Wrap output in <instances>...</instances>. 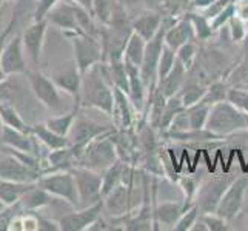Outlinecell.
<instances>
[{
	"instance_id": "cell-57",
	"label": "cell",
	"mask_w": 248,
	"mask_h": 231,
	"mask_svg": "<svg viewBox=\"0 0 248 231\" xmlns=\"http://www.w3.org/2000/svg\"><path fill=\"white\" fill-rule=\"evenodd\" d=\"M10 2H17V0H10Z\"/></svg>"
},
{
	"instance_id": "cell-13",
	"label": "cell",
	"mask_w": 248,
	"mask_h": 231,
	"mask_svg": "<svg viewBox=\"0 0 248 231\" xmlns=\"http://www.w3.org/2000/svg\"><path fill=\"white\" fill-rule=\"evenodd\" d=\"M247 190H248V177L245 176L236 177L232 182V185L228 186L225 194L222 196L219 207L216 210L217 215L227 219L228 222L236 219L245 203Z\"/></svg>"
},
{
	"instance_id": "cell-34",
	"label": "cell",
	"mask_w": 248,
	"mask_h": 231,
	"mask_svg": "<svg viewBox=\"0 0 248 231\" xmlns=\"http://www.w3.org/2000/svg\"><path fill=\"white\" fill-rule=\"evenodd\" d=\"M188 17L193 23V28H194V34H196V40H201V42H207L211 39V36L215 34L211 28V22L207 15H203L201 11H186Z\"/></svg>"
},
{
	"instance_id": "cell-22",
	"label": "cell",
	"mask_w": 248,
	"mask_h": 231,
	"mask_svg": "<svg viewBox=\"0 0 248 231\" xmlns=\"http://www.w3.org/2000/svg\"><path fill=\"white\" fill-rule=\"evenodd\" d=\"M164 19L165 15H162V11L147 10L133 19V30L134 32H138L140 37H143L148 42L159 32L162 25H164Z\"/></svg>"
},
{
	"instance_id": "cell-53",
	"label": "cell",
	"mask_w": 248,
	"mask_h": 231,
	"mask_svg": "<svg viewBox=\"0 0 248 231\" xmlns=\"http://www.w3.org/2000/svg\"><path fill=\"white\" fill-rule=\"evenodd\" d=\"M2 131H3V122H2V119H0V139H2Z\"/></svg>"
},
{
	"instance_id": "cell-6",
	"label": "cell",
	"mask_w": 248,
	"mask_h": 231,
	"mask_svg": "<svg viewBox=\"0 0 248 231\" xmlns=\"http://www.w3.org/2000/svg\"><path fill=\"white\" fill-rule=\"evenodd\" d=\"M174 17H170L165 15L164 19V25L162 28L159 30V32L156 34L155 37L151 40L147 42V48H145V56H143V61L140 65V73H142V79L145 82L148 88V92L157 87V66H159V61H160V54H162V49L165 46V31L168 28L170 23H173Z\"/></svg>"
},
{
	"instance_id": "cell-47",
	"label": "cell",
	"mask_w": 248,
	"mask_h": 231,
	"mask_svg": "<svg viewBox=\"0 0 248 231\" xmlns=\"http://www.w3.org/2000/svg\"><path fill=\"white\" fill-rule=\"evenodd\" d=\"M236 2V0H234ZM234 15V3H232V5H228L225 10H222L219 14H216L213 19H210V22H211V28H213V31H219L220 28H224L225 25H228V22H230V19Z\"/></svg>"
},
{
	"instance_id": "cell-21",
	"label": "cell",
	"mask_w": 248,
	"mask_h": 231,
	"mask_svg": "<svg viewBox=\"0 0 248 231\" xmlns=\"http://www.w3.org/2000/svg\"><path fill=\"white\" fill-rule=\"evenodd\" d=\"M186 208L184 200H160L155 203V225H159V230H173Z\"/></svg>"
},
{
	"instance_id": "cell-24",
	"label": "cell",
	"mask_w": 248,
	"mask_h": 231,
	"mask_svg": "<svg viewBox=\"0 0 248 231\" xmlns=\"http://www.w3.org/2000/svg\"><path fill=\"white\" fill-rule=\"evenodd\" d=\"M30 133L34 136V138H37V140L49 151L61 150V148H65L70 145L68 138L54 133L45 122H32L30 125Z\"/></svg>"
},
{
	"instance_id": "cell-40",
	"label": "cell",
	"mask_w": 248,
	"mask_h": 231,
	"mask_svg": "<svg viewBox=\"0 0 248 231\" xmlns=\"http://www.w3.org/2000/svg\"><path fill=\"white\" fill-rule=\"evenodd\" d=\"M227 100L232 105H234L244 114H248V88L241 87H230Z\"/></svg>"
},
{
	"instance_id": "cell-8",
	"label": "cell",
	"mask_w": 248,
	"mask_h": 231,
	"mask_svg": "<svg viewBox=\"0 0 248 231\" xmlns=\"http://www.w3.org/2000/svg\"><path fill=\"white\" fill-rule=\"evenodd\" d=\"M28 57L25 53L23 42H22V31H14L10 37L6 39L5 45L0 53V66H2L3 74L17 76L28 73Z\"/></svg>"
},
{
	"instance_id": "cell-48",
	"label": "cell",
	"mask_w": 248,
	"mask_h": 231,
	"mask_svg": "<svg viewBox=\"0 0 248 231\" xmlns=\"http://www.w3.org/2000/svg\"><path fill=\"white\" fill-rule=\"evenodd\" d=\"M61 0H37L34 8V20H44Z\"/></svg>"
},
{
	"instance_id": "cell-50",
	"label": "cell",
	"mask_w": 248,
	"mask_h": 231,
	"mask_svg": "<svg viewBox=\"0 0 248 231\" xmlns=\"http://www.w3.org/2000/svg\"><path fill=\"white\" fill-rule=\"evenodd\" d=\"M139 2L150 11H164L165 0H139Z\"/></svg>"
},
{
	"instance_id": "cell-4",
	"label": "cell",
	"mask_w": 248,
	"mask_h": 231,
	"mask_svg": "<svg viewBox=\"0 0 248 231\" xmlns=\"http://www.w3.org/2000/svg\"><path fill=\"white\" fill-rule=\"evenodd\" d=\"M37 184L56 199L66 202L73 208H79V193L73 171H48L40 176Z\"/></svg>"
},
{
	"instance_id": "cell-20",
	"label": "cell",
	"mask_w": 248,
	"mask_h": 231,
	"mask_svg": "<svg viewBox=\"0 0 248 231\" xmlns=\"http://www.w3.org/2000/svg\"><path fill=\"white\" fill-rule=\"evenodd\" d=\"M191 40H196V34L190 17L185 13L182 17H179L177 20L168 25V28L165 31V45L170 46L171 49L177 51L182 45L188 44Z\"/></svg>"
},
{
	"instance_id": "cell-33",
	"label": "cell",
	"mask_w": 248,
	"mask_h": 231,
	"mask_svg": "<svg viewBox=\"0 0 248 231\" xmlns=\"http://www.w3.org/2000/svg\"><path fill=\"white\" fill-rule=\"evenodd\" d=\"M211 105L205 104V102H198L196 105L186 108V116H188V122H190L191 131H201L205 130V125L208 121V114H210Z\"/></svg>"
},
{
	"instance_id": "cell-9",
	"label": "cell",
	"mask_w": 248,
	"mask_h": 231,
	"mask_svg": "<svg viewBox=\"0 0 248 231\" xmlns=\"http://www.w3.org/2000/svg\"><path fill=\"white\" fill-rule=\"evenodd\" d=\"M73 48V59L80 73H87L90 68L104 62V49L100 40L87 34H78L68 39Z\"/></svg>"
},
{
	"instance_id": "cell-7",
	"label": "cell",
	"mask_w": 248,
	"mask_h": 231,
	"mask_svg": "<svg viewBox=\"0 0 248 231\" xmlns=\"http://www.w3.org/2000/svg\"><path fill=\"white\" fill-rule=\"evenodd\" d=\"M236 179V176L220 174V176H210L199 184L198 194H196L194 203L199 207L201 215L205 213H216L222 196L225 194L228 186Z\"/></svg>"
},
{
	"instance_id": "cell-12",
	"label": "cell",
	"mask_w": 248,
	"mask_h": 231,
	"mask_svg": "<svg viewBox=\"0 0 248 231\" xmlns=\"http://www.w3.org/2000/svg\"><path fill=\"white\" fill-rule=\"evenodd\" d=\"M48 27H49L48 19H44V20H32L30 25H27L22 30L23 48L32 66H37L42 61Z\"/></svg>"
},
{
	"instance_id": "cell-45",
	"label": "cell",
	"mask_w": 248,
	"mask_h": 231,
	"mask_svg": "<svg viewBox=\"0 0 248 231\" xmlns=\"http://www.w3.org/2000/svg\"><path fill=\"white\" fill-rule=\"evenodd\" d=\"M190 2L191 0H165L164 11L167 13V15L179 19V17H182L188 11Z\"/></svg>"
},
{
	"instance_id": "cell-28",
	"label": "cell",
	"mask_w": 248,
	"mask_h": 231,
	"mask_svg": "<svg viewBox=\"0 0 248 231\" xmlns=\"http://www.w3.org/2000/svg\"><path fill=\"white\" fill-rule=\"evenodd\" d=\"M208 85H205L203 82L199 80H185L184 87L179 91V97H181L182 104L185 108H190L196 105L198 102H201L207 92Z\"/></svg>"
},
{
	"instance_id": "cell-35",
	"label": "cell",
	"mask_w": 248,
	"mask_h": 231,
	"mask_svg": "<svg viewBox=\"0 0 248 231\" xmlns=\"http://www.w3.org/2000/svg\"><path fill=\"white\" fill-rule=\"evenodd\" d=\"M119 0H93V14L100 25H108Z\"/></svg>"
},
{
	"instance_id": "cell-30",
	"label": "cell",
	"mask_w": 248,
	"mask_h": 231,
	"mask_svg": "<svg viewBox=\"0 0 248 231\" xmlns=\"http://www.w3.org/2000/svg\"><path fill=\"white\" fill-rule=\"evenodd\" d=\"M184 109H185V107L182 104L181 97H179V94H174V96L168 97L167 99V105L164 108V113H162V116H160V121L157 123L156 130L160 131V133H167L170 130L171 123H173L174 117L179 113H182Z\"/></svg>"
},
{
	"instance_id": "cell-29",
	"label": "cell",
	"mask_w": 248,
	"mask_h": 231,
	"mask_svg": "<svg viewBox=\"0 0 248 231\" xmlns=\"http://www.w3.org/2000/svg\"><path fill=\"white\" fill-rule=\"evenodd\" d=\"M34 184V182H31ZM31 184L25 182H13V181H0V200H2L6 207L8 205L19 203L25 191L31 186Z\"/></svg>"
},
{
	"instance_id": "cell-18",
	"label": "cell",
	"mask_w": 248,
	"mask_h": 231,
	"mask_svg": "<svg viewBox=\"0 0 248 231\" xmlns=\"http://www.w3.org/2000/svg\"><path fill=\"white\" fill-rule=\"evenodd\" d=\"M134 111L136 108L131 104V99L126 92L114 87V107L111 119L116 130L121 131H131L134 125ZM138 113V111H136Z\"/></svg>"
},
{
	"instance_id": "cell-55",
	"label": "cell",
	"mask_w": 248,
	"mask_h": 231,
	"mask_svg": "<svg viewBox=\"0 0 248 231\" xmlns=\"http://www.w3.org/2000/svg\"><path fill=\"white\" fill-rule=\"evenodd\" d=\"M5 207H6V205H5V203H3L2 200H0V211H2V210H3Z\"/></svg>"
},
{
	"instance_id": "cell-42",
	"label": "cell",
	"mask_w": 248,
	"mask_h": 231,
	"mask_svg": "<svg viewBox=\"0 0 248 231\" xmlns=\"http://www.w3.org/2000/svg\"><path fill=\"white\" fill-rule=\"evenodd\" d=\"M230 87H241L248 88V57L236 65L233 74L230 76V80L227 82Z\"/></svg>"
},
{
	"instance_id": "cell-17",
	"label": "cell",
	"mask_w": 248,
	"mask_h": 231,
	"mask_svg": "<svg viewBox=\"0 0 248 231\" xmlns=\"http://www.w3.org/2000/svg\"><path fill=\"white\" fill-rule=\"evenodd\" d=\"M114 130H116L114 126L104 125L79 113L70 134H68V140H70V145H87L96 138H100L104 134H109Z\"/></svg>"
},
{
	"instance_id": "cell-43",
	"label": "cell",
	"mask_w": 248,
	"mask_h": 231,
	"mask_svg": "<svg viewBox=\"0 0 248 231\" xmlns=\"http://www.w3.org/2000/svg\"><path fill=\"white\" fill-rule=\"evenodd\" d=\"M20 213H23V208L20 207V203L8 205V207H5L2 211H0V231L11 230L14 219L19 216Z\"/></svg>"
},
{
	"instance_id": "cell-14",
	"label": "cell",
	"mask_w": 248,
	"mask_h": 231,
	"mask_svg": "<svg viewBox=\"0 0 248 231\" xmlns=\"http://www.w3.org/2000/svg\"><path fill=\"white\" fill-rule=\"evenodd\" d=\"M102 215H104V199L96 202L90 207L74 208V211L66 213L61 219V231H85L90 230V227L96 222Z\"/></svg>"
},
{
	"instance_id": "cell-39",
	"label": "cell",
	"mask_w": 248,
	"mask_h": 231,
	"mask_svg": "<svg viewBox=\"0 0 248 231\" xmlns=\"http://www.w3.org/2000/svg\"><path fill=\"white\" fill-rule=\"evenodd\" d=\"M177 61V56H176V51L171 49L170 46H164L162 49V54H160V61H159V66H157V82L173 70V66Z\"/></svg>"
},
{
	"instance_id": "cell-10",
	"label": "cell",
	"mask_w": 248,
	"mask_h": 231,
	"mask_svg": "<svg viewBox=\"0 0 248 231\" xmlns=\"http://www.w3.org/2000/svg\"><path fill=\"white\" fill-rule=\"evenodd\" d=\"M71 171L76 179V185H78L79 208L90 207V205H94L104 199V196H102V173L85 167H74Z\"/></svg>"
},
{
	"instance_id": "cell-54",
	"label": "cell",
	"mask_w": 248,
	"mask_h": 231,
	"mask_svg": "<svg viewBox=\"0 0 248 231\" xmlns=\"http://www.w3.org/2000/svg\"><path fill=\"white\" fill-rule=\"evenodd\" d=\"M244 46L248 49V32H247V37H245V42H244Z\"/></svg>"
},
{
	"instance_id": "cell-52",
	"label": "cell",
	"mask_w": 248,
	"mask_h": 231,
	"mask_svg": "<svg viewBox=\"0 0 248 231\" xmlns=\"http://www.w3.org/2000/svg\"><path fill=\"white\" fill-rule=\"evenodd\" d=\"M68 2H73V3H78L80 6H83L85 10H88L93 14V0H68ZM94 15V14H93Z\"/></svg>"
},
{
	"instance_id": "cell-25",
	"label": "cell",
	"mask_w": 248,
	"mask_h": 231,
	"mask_svg": "<svg viewBox=\"0 0 248 231\" xmlns=\"http://www.w3.org/2000/svg\"><path fill=\"white\" fill-rule=\"evenodd\" d=\"M80 104L78 100L73 102L71 108L65 111V113H61V114H53L51 117L45 119V123L53 130L54 133L61 134V136H65L68 138V134H70L71 128L76 122V119H78L79 113H80Z\"/></svg>"
},
{
	"instance_id": "cell-56",
	"label": "cell",
	"mask_w": 248,
	"mask_h": 231,
	"mask_svg": "<svg viewBox=\"0 0 248 231\" xmlns=\"http://www.w3.org/2000/svg\"><path fill=\"white\" fill-rule=\"evenodd\" d=\"M247 131H248V114H247Z\"/></svg>"
},
{
	"instance_id": "cell-2",
	"label": "cell",
	"mask_w": 248,
	"mask_h": 231,
	"mask_svg": "<svg viewBox=\"0 0 248 231\" xmlns=\"http://www.w3.org/2000/svg\"><path fill=\"white\" fill-rule=\"evenodd\" d=\"M205 130L215 138H225L247 131V114L239 111L228 100L219 102L211 107Z\"/></svg>"
},
{
	"instance_id": "cell-36",
	"label": "cell",
	"mask_w": 248,
	"mask_h": 231,
	"mask_svg": "<svg viewBox=\"0 0 248 231\" xmlns=\"http://www.w3.org/2000/svg\"><path fill=\"white\" fill-rule=\"evenodd\" d=\"M228 90H230V85L227 82H222V80L213 82L208 85L207 92H205L202 102H205V104H208L211 107L215 104H219V102H224L227 100Z\"/></svg>"
},
{
	"instance_id": "cell-19",
	"label": "cell",
	"mask_w": 248,
	"mask_h": 231,
	"mask_svg": "<svg viewBox=\"0 0 248 231\" xmlns=\"http://www.w3.org/2000/svg\"><path fill=\"white\" fill-rule=\"evenodd\" d=\"M39 143L40 142L37 140V138H34V136L30 131L16 130V128L3 125L0 145H5V147H8V148H14L17 151L30 153V154H34V156L40 157V154L37 153Z\"/></svg>"
},
{
	"instance_id": "cell-16",
	"label": "cell",
	"mask_w": 248,
	"mask_h": 231,
	"mask_svg": "<svg viewBox=\"0 0 248 231\" xmlns=\"http://www.w3.org/2000/svg\"><path fill=\"white\" fill-rule=\"evenodd\" d=\"M46 19L49 25H53L57 30H61L65 34L66 39L78 36V34H83L79 27L78 15H76V3L73 2L61 0V2L49 11Z\"/></svg>"
},
{
	"instance_id": "cell-3",
	"label": "cell",
	"mask_w": 248,
	"mask_h": 231,
	"mask_svg": "<svg viewBox=\"0 0 248 231\" xmlns=\"http://www.w3.org/2000/svg\"><path fill=\"white\" fill-rule=\"evenodd\" d=\"M111 133L96 138L85 145L78 167H85L97 171V173H104L105 169L116 164L119 160V154L113 139H111Z\"/></svg>"
},
{
	"instance_id": "cell-15",
	"label": "cell",
	"mask_w": 248,
	"mask_h": 231,
	"mask_svg": "<svg viewBox=\"0 0 248 231\" xmlns=\"http://www.w3.org/2000/svg\"><path fill=\"white\" fill-rule=\"evenodd\" d=\"M49 77L53 79V82L57 85L59 90L62 92L68 94V96H71L74 100L79 102L80 88H82V73L79 70V66L76 65L74 59L54 68V70L51 71Z\"/></svg>"
},
{
	"instance_id": "cell-51",
	"label": "cell",
	"mask_w": 248,
	"mask_h": 231,
	"mask_svg": "<svg viewBox=\"0 0 248 231\" xmlns=\"http://www.w3.org/2000/svg\"><path fill=\"white\" fill-rule=\"evenodd\" d=\"M216 0H191L190 2V8L194 11H205L207 8H210Z\"/></svg>"
},
{
	"instance_id": "cell-27",
	"label": "cell",
	"mask_w": 248,
	"mask_h": 231,
	"mask_svg": "<svg viewBox=\"0 0 248 231\" xmlns=\"http://www.w3.org/2000/svg\"><path fill=\"white\" fill-rule=\"evenodd\" d=\"M125 168L126 164L119 159L116 164L111 165L108 169H105L102 173V196H105L111 193L116 186L124 184V176H125Z\"/></svg>"
},
{
	"instance_id": "cell-41",
	"label": "cell",
	"mask_w": 248,
	"mask_h": 231,
	"mask_svg": "<svg viewBox=\"0 0 248 231\" xmlns=\"http://www.w3.org/2000/svg\"><path fill=\"white\" fill-rule=\"evenodd\" d=\"M227 27H228L230 37H232L234 44H244L248 32V23L242 19H239L237 15H233Z\"/></svg>"
},
{
	"instance_id": "cell-44",
	"label": "cell",
	"mask_w": 248,
	"mask_h": 231,
	"mask_svg": "<svg viewBox=\"0 0 248 231\" xmlns=\"http://www.w3.org/2000/svg\"><path fill=\"white\" fill-rule=\"evenodd\" d=\"M202 220L207 224L208 231H228L230 230V222L219 216L217 213H205L201 215Z\"/></svg>"
},
{
	"instance_id": "cell-46",
	"label": "cell",
	"mask_w": 248,
	"mask_h": 231,
	"mask_svg": "<svg viewBox=\"0 0 248 231\" xmlns=\"http://www.w3.org/2000/svg\"><path fill=\"white\" fill-rule=\"evenodd\" d=\"M16 2H10V0H0V34H2L13 20Z\"/></svg>"
},
{
	"instance_id": "cell-32",
	"label": "cell",
	"mask_w": 248,
	"mask_h": 231,
	"mask_svg": "<svg viewBox=\"0 0 248 231\" xmlns=\"http://www.w3.org/2000/svg\"><path fill=\"white\" fill-rule=\"evenodd\" d=\"M0 119H2L3 125L16 128V130H22V131H30V123L27 122L20 111L11 104H6V102H0Z\"/></svg>"
},
{
	"instance_id": "cell-5",
	"label": "cell",
	"mask_w": 248,
	"mask_h": 231,
	"mask_svg": "<svg viewBox=\"0 0 248 231\" xmlns=\"http://www.w3.org/2000/svg\"><path fill=\"white\" fill-rule=\"evenodd\" d=\"M27 77L32 94L42 107L51 111L53 114L63 113L62 91L59 90V87L48 74L39 71L37 68H32V70H28Z\"/></svg>"
},
{
	"instance_id": "cell-49",
	"label": "cell",
	"mask_w": 248,
	"mask_h": 231,
	"mask_svg": "<svg viewBox=\"0 0 248 231\" xmlns=\"http://www.w3.org/2000/svg\"><path fill=\"white\" fill-rule=\"evenodd\" d=\"M39 230L40 231H61V224H59V220L40 216L39 217Z\"/></svg>"
},
{
	"instance_id": "cell-11",
	"label": "cell",
	"mask_w": 248,
	"mask_h": 231,
	"mask_svg": "<svg viewBox=\"0 0 248 231\" xmlns=\"http://www.w3.org/2000/svg\"><path fill=\"white\" fill-rule=\"evenodd\" d=\"M136 191H138L136 185L121 184L116 186L104 198V213H107L109 217H124L130 215L140 205L134 200Z\"/></svg>"
},
{
	"instance_id": "cell-38",
	"label": "cell",
	"mask_w": 248,
	"mask_h": 231,
	"mask_svg": "<svg viewBox=\"0 0 248 231\" xmlns=\"http://www.w3.org/2000/svg\"><path fill=\"white\" fill-rule=\"evenodd\" d=\"M199 216H201L199 207L196 203H193L191 207H188L182 213V216L179 217V220H177V224L174 225L173 231H191L194 224L198 222Z\"/></svg>"
},
{
	"instance_id": "cell-37",
	"label": "cell",
	"mask_w": 248,
	"mask_h": 231,
	"mask_svg": "<svg viewBox=\"0 0 248 231\" xmlns=\"http://www.w3.org/2000/svg\"><path fill=\"white\" fill-rule=\"evenodd\" d=\"M199 46L196 44V40H191L188 42V44L182 45L176 51V56H177V61L181 62L188 71L191 70V68L196 65L198 62V56H199Z\"/></svg>"
},
{
	"instance_id": "cell-23",
	"label": "cell",
	"mask_w": 248,
	"mask_h": 231,
	"mask_svg": "<svg viewBox=\"0 0 248 231\" xmlns=\"http://www.w3.org/2000/svg\"><path fill=\"white\" fill-rule=\"evenodd\" d=\"M54 196L49 194L46 190H44L37 182L31 184V186L28 188L25 194L22 196V199L19 200L20 207L23 208V211H37L48 207L54 202Z\"/></svg>"
},
{
	"instance_id": "cell-31",
	"label": "cell",
	"mask_w": 248,
	"mask_h": 231,
	"mask_svg": "<svg viewBox=\"0 0 248 231\" xmlns=\"http://www.w3.org/2000/svg\"><path fill=\"white\" fill-rule=\"evenodd\" d=\"M145 48H147V40L140 37L138 32H133L125 48L124 61L136 66H140L145 56Z\"/></svg>"
},
{
	"instance_id": "cell-26",
	"label": "cell",
	"mask_w": 248,
	"mask_h": 231,
	"mask_svg": "<svg viewBox=\"0 0 248 231\" xmlns=\"http://www.w3.org/2000/svg\"><path fill=\"white\" fill-rule=\"evenodd\" d=\"M186 76H188V70L181 62L176 61L173 70H171L164 79H160L157 82V88L164 92L167 97L174 96V94H177L179 91H181V88L184 87V83L186 80Z\"/></svg>"
},
{
	"instance_id": "cell-1",
	"label": "cell",
	"mask_w": 248,
	"mask_h": 231,
	"mask_svg": "<svg viewBox=\"0 0 248 231\" xmlns=\"http://www.w3.org/2000/svg\"><path fill=\"white\" fill-rule=\"evenodd\" d=\"M79 102L82 108L97 109L111 117L114 107V87L107 79L102 62L82 74Z\"/></svg>"
}]
</instances>
